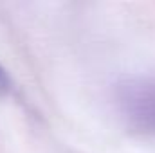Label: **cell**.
Returning a JSON list of instances; mask_svg holds the SVG:
<instances>
[{
    "instance_id": "obj_1",
    "label": "cell",
    "mask_w": 155,
    "mask_h": 153,
    "mask_svg": "<svg viewBox=\"0 0 155 153\" xmlns=\"http://www.w3.org/2000/svg\"><path fill=\"white\" fill-rule=\"evenodd\" d=\"M121 119L141 133L155 135V77H130L114 90Z\"/></svg>"
},
{
    "instance_id": "obj_2",
    "label": "cell",
    "mask_w": 155,
    "mask_h": 153,
    "mask_svg": "<svg viewBox=\"0 0 155 153\" xmlns=\"http://www.w3.org/2000/svg\"><path fill=\"white\" fill-rule=\"evenodd\" d=\"M11 88H13V79L7 74V70L0 65V97L7 96L11 92Z\"/></svg>"
}]
</instances>
